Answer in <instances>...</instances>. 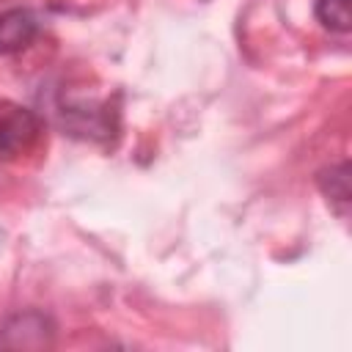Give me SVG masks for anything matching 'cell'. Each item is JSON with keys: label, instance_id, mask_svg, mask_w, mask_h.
Segmentation results:
<instances>
[{"label": "cell", "instance_id": "4", "mask_svg": "<svg viewBox=\"0 0 352 352\" xmlns=\"http://www.w3.org/2000/svg\"><path fill=\"white\" fill-rule=\"evenodd\" d=\"M349 3L352 0H316V19L336 33H346L352 28Z\"/></svg>", "mask_w": 352, "mask_h": 352}, {"label": "cell", "instance_id": "3", "mask_svg": "<svg viewBox=\"0 0 352 352\" xmlns=\"http://www.w3.org/2000/svg\"><path fill=\"white\" fill-rule=\"evenodd\" d=\"M38 36V16L30 8L0 11V55L25 50Z\"/></svg>", "mask_w": 352, "mask_h": 352}, {"label": "cell", "instance_id": "5", "mask_svg": "<svg viewBox=\"0 0 352 352\" xmlns=\"http://www.w3.org/2000/svg\"><path fill=\"white\" fill-rule=\"evenodd\" d=\"M319 184H322V190H324L333 201L346 204V201H349V165L341 162V165L324 170V173L319 176Z\"/></svg>", "mask_w": 352, "mask_h": 352}, {"label": "cell", "instance_id": "2", "mask_svg": "<svg viewBox=\"0 0 352 352\" xmlns=\"http://www.w3.org/2000/svg\"><path fill=\"white\" fill-rule=\"evenodd\" d=\"M50 336H52L50 319L44 314L28 311L8 319V324L0 333V344L3 346H47L52 341Z\"/></svg>", "mask_w": 352, "mask_h": 352}, {"label": "cell", "instance_id": "1", "mask_svg": "<svg viewBox=\"0 0 352 352\" xmlns=\"http://www.w3.org/2000/svg\"><path fill=\"white\" fill-rule=\"evenodd\" d=\"M41 135V121L33 110L0 99V160H16L30 151Z\"/></svg>", "mask_w": 352, "mask_h": 352}]
</instances>
